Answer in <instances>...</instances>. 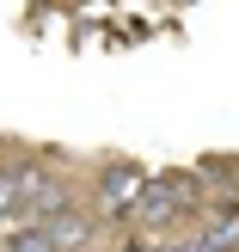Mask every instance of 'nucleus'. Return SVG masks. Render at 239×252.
<instances>
[{"instance_id":"nucleus-5","label":"nucleus","mask_w":239,"mask_h":252,"mask_svg":"<svg viewBox=\"0 0 239 252\" xmlns=\"http://www.w3.org/2000/svg\"><path fill=\"white\" fill-rule=\"evenodd\" d=\"M0 252H49V240H43V228L25 221V228H12L6 240H0Z\"/></svg>"},{"instance_id":"nucleus-4","label":"nucleus","mask_w":239,"mask_h":252,"mask_svg":"<svg viewBox=\"0 0 239 252\" xmlns=\"http://www.w3.org/2000/svg\"><path fill=\"white\" fill-rule=\"evenodd\" d=\"M141 179H147L141 166H129V160H110V166L98 172V203H105L110 216H123V209L135 203V191H141Z\"/></svg>"},{"instance_id":"nucleus-1","label":"nucleus","mask_w":239,"mask_h":252,"mask_svg":"<svg viewBox=\"0 0 239 252\" xmlns=\"http://www.w3.org/2000/svg\"><path fill=\"white\" fill-rule=\"evenodd\" d=\"M203 203V179L196 172H147L141 191H135V203L123 209V221L129 228H166V221H178L184 209Z\"/></svg>"},{"instance_id":"nucleus-3","label":"nucleus","mask_w":239,"mask_h":252,"mask_svg":"<svg viewBox=\"0 0 239 252\" xmlns=\"http://www.w3.org/2000/svg\"><path fill=\"white\" fill-rule=\"evenodd\" d=\"M31 228H43L49 252H92V240H98V221L86 216L80 203L61 209V216H49V221H31Z\"/></svg>"},{"instance_id":"nucleus-2","label":"nucleus","mask_w":239,"mask_h":252,"mask_svg":"<svg viewBox=\"0 0 239 252\" xmlns=\"http://www.w3.org/2000/svg\"><path fill=\"white\" fill-rule=\"evenodd\" d=\"M19 221H49L61 209H74V185L49 166H19Z\"/></svg>"},{"instance_id":"nucleus-6","label":"nucleus","mask_w":239,"mask_h":252,"mask_svg":"<svg viewBox=\"0 0 239 252\" xmlns=\"http://www.w3.org/2000/svg\"><path fill=\"white\" fill-rule=\"evenodd\" d=\"M0 221H19V179L0 172Z\"/></svg>"}]
</instances>
